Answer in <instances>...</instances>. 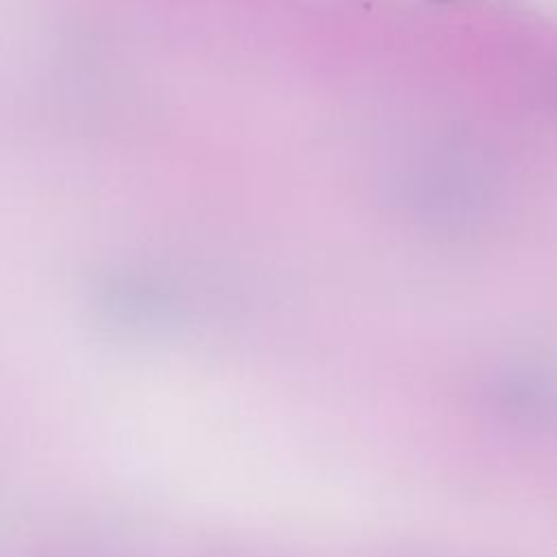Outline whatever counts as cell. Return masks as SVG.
<instances>
[{"label":"cell","instance_id":"1","mask_svg":"<svg viewBox=\"0 0 557 557\" xmlns=\"http://www.w3.org/2000/svg\"><path fill=\"white\" fill-rule=\"evenodd\" d=\"M437 2H448V0H437Z\"/></svg>","mask_w":557,"mask_h":557}]
</instances>
